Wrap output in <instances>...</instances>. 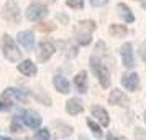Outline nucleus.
Listing matches in <instances>:
<instances>
[{"label": "nucleus", "instance_id": "f257e3e1", "mask_svg": "<svg viewBox=\"0 0 146 140\" xmlns=\"http://www.w3.org/2000/svg\"><path fill=\"white\" fill-rule=\"evenodd\" d=\"M95 30V21L92 20H84L80 21L79 25L76 27V38L80 45H89L92 41V33Z\"/></svg>", "mask_w": 146, "mask_h": 140}, {"label": "nucleus", "instance_id": "f03ea898", "mask_svg": "<svg viewBox=\"0 0 146 140\" xmlns=\"http://www.w3.org/2000/svg\"><path fill=\"white\" fill-rule=\"evenodd\" d=\"M2 53L12 63H15V61H18L21 58V51L17 48V43L13 41V38L10 35H3L2 36Z\"/></svg>", "mask_w": 146, "mask_h": 140}, {"label": "nucleus", "instance_id": "7ed1b4c3", "mask_svg": "<svg viewBox=\"0 0 146 140\" xmlns=\"http://www.w3.org/2000/svg\"><path fill=\"white\" fill-rule=\"evenodd\" d=\"M90 66H92V71L95 73V76L99 78L100 86L102 87H108L110 86V73H108V69H107L99 60H95V58L90 60Z\"/></svg>", "mask_w": 146, "mask_h": 140}, {"label": "nucleus", "instance_id": "20e7f679", "mask_svg": "<svg viewBox=\"0 0 146 140\" xmlns=\"http://www.w3.org/2000/svg\"><path fill=\"white\" fill-rule=\"evenodd\" d=\"M48 15V7L43 5V3H31L30 7L27 8V18L28 20H41L43 17Z\"/></svg>", "mask_w": 146, "mask_h": 140}, {"label": "nucleus", "instance_id": "39448f33", "mask_svg": "<svg viewBox=\"0 0 146 140\" xmlns=\"http://www.w3.org/2000/svg\"><path fill=\"white\" fill-rule=\"evenodd\" d=\"M2 15L3 18L10 23H20V12H18V7L15 5L13 2H8L7 5L2 10Z\"/></svg>", "mask_w": 146, "mask_h": 140}, {"label": "nucleus", "instance_id": "423d86ee", "mask_svg": "<svg viewBox=\"0 0 146 140\" xmlns=\"http://www.w3.org/2000/svg\"><path fill=\"white\" fill-rule=\"evenodd\" d=\"M108 102L113 104V106H128L130 104V99L126 97V94H123L120 89H113L110 96H108Z\"/></svg>", "mask_w": 146, "mask_h": 140}, {"label": "nucleus", "instance_id": "0eeeda50", "mask_svg": "<svg viewBox=\"0 0 146 140\" xmlns=\"http://www.w3.org/2000/svg\"><path fill=\"white\" fill-rule=\"evenodd\" d=\"M21 120L27 124L30 129H38L41 125V117L38 112H35V111H27V112L23 114V117Z\"/></svg>", "mask_w": 146, "mask_h": 140}, {"label": "nucleus", "instance_id": "6e6552de", "mask_svg": "<svg viewBox=\"0 0 146 140\" xmlns=\"http://www.w3.org/2000/svg\"><path fill=\"white\" fill-rule=\"evenodd\" d=\"M120 54H121V60H123V64L126 68H133L135 66V60H133V48L130 43H125L121 50H120Z\"/></svg>", "mask_w": 146, "mask_h": 140}, {"label": "nucleus", "instance_id": "1a4fd4ad", "mask_svg": "<svg viewBox=\"0 0 146 140\" xmlns=\"http://www.w3.org/2000/svg\"><path fill=\"white\" fill-rule=\"evenodd\" d=\"M54 51H56V50H54V45H53V43H49V41H43V43L40 45L38 60L44 63V61H48L49 58H51V56H53Z\"/></svg>", "mask_w": 146, "mask_h": 140}, {"label": "nucleus", "instance_id": "9d476101", "mask_svg": "<svg viewBox=\"0 0 146 140\" xmlns=\"http://www.w3.org/2000/svg\"><path fill=\"white\" fill-rule=\"evenodd\" d=\"M121 84L128 89V91H136L139 87V78L136 73H130V74H125L121 78Z\"/></svg>", "mask_w": 146, "mask_h": 140}, {"label": "nucleus", "instance_id": "9b49d317", "mask_svg": "<svg viewBox=\"0 0 146 140\" xmlns=\"http://www.w3.org/2000/svg\"><path fill=\"white\" fill-rule=\"evenodd\" d=\"M17 41L23 48H27V50H33V46H35V36L31 31H20L17 35Z\"/></svg>", "mask_w": 146, "mask_h": 140}, {"label": "nucleus", "instance_id": "f8f14e48", "mask_svg": "<svg viewBox=\"0 0 146 140\" xmlns=\"http://www.w3.org/2000/svg\"><path fill=\"white\" fill-rule=\"evenodd\" d=\"M92 114L95 115V119L99 120L100 124L104 127H108V124H110V117H108V112H107L104 107H100V106H92Z\"/></svg>", "mask_w": 146, "mask_h": 140}, {"label": "nucleus", "instance_id": "ddd939ff", "mask_svg": "<svg viewBox=\"0 0 146 140\" xmlns=\"http://www.w3.org/2000/svg\"><path fill=\"white\" fill-rule=\"evenodd\" d=\"M53 84H54V87H56V91H59L61 94H67L69 91H71V86H69V81H67L66 78H64V76H61V74H58V76H54Z\"/></svg>", "mask_w": 146, "mask_h": 140}, {"label": "nucleus", "instance_id": "4468645a", "mask_svg": "<svg viewBox=\"0 0 146 140\" xmlns=\"http://www.w3.org/2000/svg\"><path fill=\"white\" fill-rule=\"evenodd\" d=\"M66 111L67 114H71V115H77V114H80L82 111H84V106H82V102H80L79 99H69L66 102Z\"/></svg>", "mask_w": 146, "mask_h": 140}, {"label": "nucleus", "instance_id": "2eb2a0df", "mask_svg": "<svg viewBox=\"0 0 146 140\" xmlns=\"http://www.w3.org/2000/svg\"><path fill=\"white\" fill-rule=\"evenodd\" d=\"M18 71L21 74H25V76H35L36 74V64H35L33 61L25 60L21 64H18Z\"/></svg>", "mask_w": 146, "mask_h": 140}, {"label": "nucleus", "instance_id": "dca6fc26", "mask_svg": "<svg viewBox=\"0 0 146 140\" xmlns=\"http://www.w3.org/2000/svg\"><path fill=\"white\" fill-rule=\"evenodd\" d=\"M117 10H118V15L120 17H123V20H125L126 23L135 21V15L131 13V10L126 7L125 3H118V5H117Z\"/></svg>", "mask_w": 146, "mask_h": 140}, {"label": "nucleus", "instance_id": "f3484780", "mask_svg": "<svg viewBox=\"0 0 146 140\" xmlns=\"http://www.w3.org/2000/svg\"><path fill=\"white\" fill-rule=\"evenodd\" d=\"M5 92L12 97V99H17L20 100V102H27L28 96L25 91H21V89H13V87H8V89H5Z\"/></svg>", "mask_w": 146, "mask_h": 140}, {"label": "nucleus", "instance_id": "a211bd4d", "mask_svg": "<svg viewBox=\"0 0 146 140\" xmlns=\"http://www.w3.org/2000/svg\"><path fill=\"white\" fill-rule=\"evenodd\" d=\"M74 82H76V86H77V89H79V92H86V91H87V73H86V71L77 73Z\"/></svg>", "mask_w": 146, "mask_h": 140}, {"label": "nucleus", "instance_id": "6ab92c4d", "mask_svg": "<svg viewBox=\"0 0 146 140\" xmlns=\"http://www.w3.org/2000/svg\"><path fill=\"white\" fill-rule=\"evenodd\" d=\"M12 106H13V99L3 91V94L0 96V111H10Z\"/></svg>", "mask_w": 146, "mask_h": 140}, {"label": "nucleus", "instance_id": "aec40b11", "mask_svg": "<svg viewBox=\"0 0 146 140\" xmlns=\"http://www.w3.org/2000/svg\"><path fill=\"white\" fill-rule=\"evenodd\" d=\"M108 31H110V35H112V36H115V38H120V36H125L128 30H126L125 25H112Z\"/></svg>", "mask_w": 146, "mask_h": 140}, {"label": "nucleus", "instance_id": "412c9836", "mask_svg": "<svg viewBox=\"0 0 146 140\" xmlns=\"http://www.w3.org/2000/svg\"><path fill=\"white\" fill-rule=\"evenodd\" d=\"M87 125L90 127V130L95 133V137H97V139H100V137H102V130H100V127L97 125L94 120H87Z\"/></svg>", "mask_w": 146, "mask_h": 140}, {"label": "nucleus", "instance_id": "4be33fe9", "mask_svg": "<svg viewBox=\"0 0 146 140\" xmlns=\"http://www.w3.org/2000/svg\"><path fill=\"white\" fill-rule=\"evenodd\" d=\"M33 140H49V132H48L46 129H43V130H38Z\"/></svg>", "mask_w": 146, "mask_h": 140}, {"label": "nucleus", "instance_id": "5701e85b", "mask_svg": "<svg viewBox=\"0 0 146 140\" xmlns=\"http://www.w3.org/2000/svg\"><path fill=\"white\" fill-rule=\"evenodd\" d=\"M21 130V117H13L12 120V132H20Z\"/></svg>", "mask_w": 146, "mask_h": 140}, {"label": "nucleus", "instance_id": "b1692460", "mask_svg": "<svg viewBox=\"0 0 146 140\" xmlns=\"http://www.w3.org/2000/svg\"><path fill=\"white\" fill-rule=\"evenodd\" d=\"M36 28H38L40 31H53L56 27H54L53 23H38V25H36Z\"/></svg>", "mask_w": 146, "mask_h": 140}, {"label": "nucleus", "instance_id": "393cba45", "mask_svg": "<svg viewBox=\"0 0 146 140\" xmlns=\"http://www.w3.org/2000/svg\"><path fill=\"white\" fill-rule=\"evenodd\" d=\"M67 7L71 8H82L84 7V0H67Z\"/></svg>", "mask_w": 146, "mask_h": 140}, {"label": "nucleus", "instance_id": "a878e982", "mask_svg": "<svg viewBox=\"0 0 146 140\" xmlns=\"http://www.w3.org/2000/svg\"><path fill=\"white\" fill-rule=\"evenodd\" d=\"M139 54H141V58H143V61L146 63V40L141 43V46H139Z\"/></svg>", "mask_w": 146, "mask_h": 140}, {"label": "nucleus", "instance_id": "bb28decb", "mask_svg": "<svg viewBox=\"0 0 146 140\" xmlns=\"http://www.w3.org/2000/svg\"><path fill=\"white\" fill-rule=\"evenodd\" d=\"M90 3L94 7H104V5L108 3V0H90Z\"/></svg>", "mask_w": 146, "mask_h": 140}, {"label": "nucleus", "instance_id": "cd10ccee", "mask_svg": "<svg viewBox=\"0 0 146 140\" xmlns=\"http://www.w3.org/2000/svg\"><path fill=\"white\" fill-rule=\"evenodd\" d=\"M107 140H126V139L125 137H117V135H113V133H108Z\"/></svg>", "mask_w": 146, "mask_h": 140}, {"label": "nucleus", "instance_id": "c85d7f7f", "mask_svg": "<svg viewBox=\"0 0 146 140\" xmlns=\"http://www.w3.org/2000/svg\"><path fill=\"white\" fill-rule=\"evenodd\" d=\"M141 7H143V8L146 10V0H141Z\"/></svg>", "mask_w": 146, "mask_h": 140}, {"label": "nucleus", "instance_id": "c756f323", "mask_svg": "<svg viewBox=\"0 0 146 140\" xmlns=\"http://www.w3.org/2000/svg\"><path fill=\"white\" fill-rule=\"evenodd\" d=\"M80 140H87V139H86V137H82V135H80Z\"/></svg>", "mask_w": 146, "mask_h": 140}, {"label": "nucleus", "instance_id": "7c9ffc66", "mask_svg": "<svg viewBox=\"0 0 146 140\" xmlns=\"http://www.w3.org/2000/svg\"><path fill=\"white\" fill-rule=\"evenodd\" d=\"M145 120H146V112H145Z\"/></svg>", "mask_w": 146, "mask_h": 140}, {"label": "nucleus", "instance_id": "2f4dec72", "mask_svg": "<svg viewBox=\"0 0 146 140\" xmlns=\"http://www.w3.org/2000/svg\"><path fill=\"white\" fill-rule=\"evenodd\" d=\"M49 2H54V0H49Z\"/></svg>", "mask_w": 146, "mask_h": 140}]
</instances>
